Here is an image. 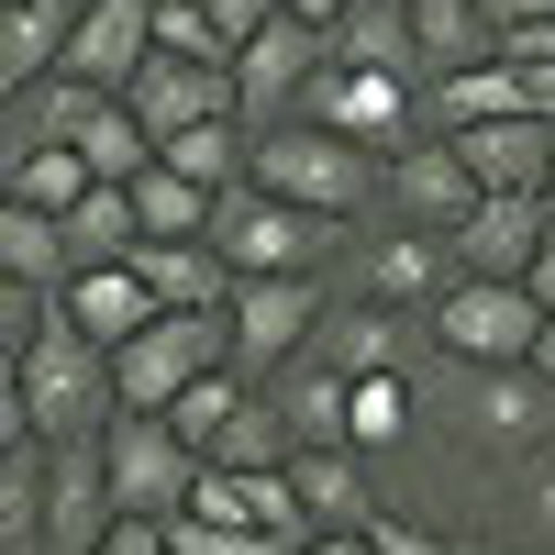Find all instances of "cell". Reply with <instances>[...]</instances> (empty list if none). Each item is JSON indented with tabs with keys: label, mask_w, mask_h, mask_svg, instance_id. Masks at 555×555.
Returning <instances> with one entry per match:
<instances>
[{
	"label": "cell",
	"mask_w": 555,
	"mask_h": 555,
	"mask_svg": "<svg viewBox=\"0 0 555 555\" xmlns=\"http://www.w3.org/2000/svg\"><path fill=\"white\" fill-rule=\"evenodd\" d=\"M112 423H122V378H112V356L56 311V322L23 345V366H12V434H34V444H101Z\"/></svg>",
	"instance_id": "1"
},
{
	"label": "cell",
	"mask_w": 555,
	"mask_h": 555,
	"mask_svg": "<svg viewBox=\"0 0 555 555\" xmlns=\"http://www.w3.org/2000/svg\"><path fill=\"white\" fill-rule=\"evenodd\" d=\"M256 190L356 234V222L378 211V190H389V156H366V145H345V133H322V122H278V133H256Z\"/></svg>",
	"instance_id": "2"
},
{
	"label": "cell",
	"mask_w": 555,
	"mask_h": 555,
	"mask_svg": "<svg viewBox=\"0 0 555 555\" xmlns=\"http://www.w3.org/2000/svg\"><path fill=\"white\" fill-rule=\"evenodd\" d=\"M222 366H234V311H156L145 334L112 356V378H122V411H178L201 378H222Z\"/></svg>",
	"instance_id": "3"
},
{
	"label": "cell",
	"mask_w": 555,
	"mask_h": 555,
	"mask_svg": "<svg viewBox=\"0 0 555 555\" xmlns=\"http://www.w3.org/2000/svg\"><path fill=\"white\" fill-rule=\"evenodd\" d=\"M211 245H222V267H234V278H322V267L345 256V222H322V211H289V201H267L256 178H245V190L222 201Z\"/></svg>",
	"instance_id": "4"
},
{
	"label": "cell",
	"mask_w": 555,
	"mask_h": 555,
	"mask_svg": "<svg viewBox=\"0 0 555 555\" xmlns=\"http://www.w3.org/2000/svg\"><path fill=\"white\" fill-rule=\"evenodd\" d=\"M101 467H112V500H122V522H178L201 500V455L178 444V423L167 411H122V423L101 434Z\"/></svg>",
	"instance_id": "5"
},
{
	"label": "cell",
	"mask_w": 555,
	"mask_h": 555,
	"mask_svg": "<svg viewBox=\"0 0 555 555\" xmlns=\"http://www.w3.org/2000/svg\"><path fill=\"white\" fill-rule=\"evenodd\" d=\"M434 345L467 366H533V345H544V300L533 289H512V278H455V289L434 300Z\"/></svg>",
	"instance_id": "6"
},
{
	"label": "cell",
	"mask_w": 555,
	"mask_h": 555,
	"mask_svg": "<svg viewBox=\"0 0 555 555\" xmlns=\"http://www.w3.org/2000/svg\"><path fill=\"white\" fill-rule=\"evenodd\" d=\"M300 122L345 133V145H366V156H400V145H423V89L378 78V67H322L311 101H300Z\"/></svg>",
	"instance_id": "7"
},
{
	"label": "cell",
	"mask_w": 555,
	"mask_h": 555,
	"mask_svg": "<svg viewBox=\"0 0 555 555\" xmlns=\"http://www.w3.org/2000/svg\"><path fill=\"white\" fill-rule=\"evenodd\" d=\"M322 278H245L234 289V366L267 389V378H289V366L311 356V334H322Z\"/></svg>",
	"instance_id": "8"
},
{
	"label": "cell",
	"mask_w": 555,
	"mask_h": 555,
	"mask_svg": "<svg viewBox=\"0 0 555 555\" xmlns=\"http://www.w3.org/2000/svg\"><path fill=\"white\" fill-rule=\"evenodd\" d=\"M345 267H356V300H378V311H423V322H434V300L455 289V245H444V234H411V222L356 234Z\"/></svg>",
	"instance_id": "9"
},
{
	"label": "cell",
	"mask_w": 555,
	"mask_h": 555,
	"mask_svg": "<svg viewBox=\"0 0 555 555\" xmlns=\"http://www.w3.org/2000/svg\"><path fill=\"white\" fill-rule=\"evenodd\" d=\"M334 67V34H311V23H267L245 56H234V89H245V133H278V122H300L311 101V78Z\"/></svg>",
	"instance_id": "10"
},
{
	"label": "cell",
	"mask_w": 555,
	"mask_h": 555,
	"mask_svg": "<svg viewBox=\"0 0 555 555\" xmlns=\"http://www.w3.org/2000/svg\"><path fill=\"white\" fill-rule=\"evenodd\" d=\"M423 345H434V322L423 311H378V300H334L322 334H311V356L334 366V378H411Z\"/></svg>",
	"instance_id": "11"
},
{
	"label": "cell",
	"mask_w": 555,
	"mask_h": 555,
	"mask_svg": "<svg viewBox=\"0 0 555 555\" xmlns=\"http://www.w3.org/2000/svg\"><path fill=\"white\" fill-rule=\"evenodd\" d=\"M122 112L156 133V156L178 145V133H201V122H245V89H234V67H190V56H156L145 78L122 89Z\"/></svg>",
	"instance_id": "12"
},
{
	"label": "cell",
	"mask_w": 555,
	"mask_h": 555,
	"mask_svg": "<svg viewBox=\"0 0 555 555\" xmlns=\"http://www.w3.org/2000/svg\"><path fill=\"white\" fill-rule=\"evenodd\" d=\"M378 211H389V222H411V234H455V222L478 211V178H467V156H455L444 133H423V145H400V156H389Z\"/></svg>",
	"instance_id": "13"
},
{
	"label": "cell",
	"mask_w": 555,
	"mask_h": 555,
	"mask_svg": "<svg viewBox=\"0 0 555 555\" xmlns=\"http://www.w3.org/2000/svg\"><path fill=\"white\" fill-rule=\"evenodd\" d=\"M112 522H122V500H112L101 444H56V467H44V555H101Z\"/></svg>",
	"instance_id": "14"
},
{
	"label": "cell",
	"mask_w": 555,
	"mask_h": 555,
	"mask_svg": "<svg viewBox=\"0 0 555 555\" xmlns=\"http://www.w3.org/2000/svg\"><path fill=\"white\" fill-rule=\"evenodd\" d=\"M444 245H455V278H512V289H522L533 256L555 245V201H478Z\"/></svg>",
	"instance_id": "15"
},
{
	"label": "cell",
	"mask_w": 555,
	"mask_h": 555,
	"mask_svg": "<svg viewBox=\"0 0 555 555\" xmlns=\"http://www.w3.org/2000/svg\"><path fill=\"white\" fill-rule=\"evenodd\" d=\"M467 434L522 467V455L555 444V389L533 378V366H478V378H467Z\"/></svg>",
	"instance_id": "16"
},
{
	"label": "cell",
	"mask_w": 555,
	"mask_h": 555,
	"mask_svg": "<svg viewBox=\"0 0 555 555\" xmlns=\"http://www.w3.org/2000/svg\"><path fill=\"white\" fill-rule=\"evenodd\" d=\"M156 67V0H89V23H78V44H67V78H89V89H122Z\"/></svg>",
	"instance_id": "17"
},
{
	"label": "cell",
	"mask_w": 555,
	"mask_h": 555,
	"mask_svg": "<svg viewBox=\"0 0 555 555\" xmlns=\"http://www.w3.org/2000/svg\"><path fill=\"white\" fill-rule=\"evenodd\" d=\"M101 101H112V89H89V78H34V89H12V101H0V167H12V156H44V145H78V133L101 122Z\"/></svg>",
	"instance_id": "18"
},
{
	"label": "cell",
	"mask_w": 555,
	"mask_h": 555,
	"mask_svg": "<svg viewBox=\"0 0 555 555\" xmlns=\"http://www.w3.org/2000/svg\"><path fill=\"white\" fill-rule=\"evenodd\" d=\"M78 23H89V0H12V12H0V101L34 89V78H67Z\"/></svg>",
	"instance_id": "19"
},
{
	"label": "cell",
	"mask_w": 555,
	"mask_h": 555,
	"mask_svg": "<svg viewBox=\"0 0 555 555\" xmlns=\"http://www.w3.org/2000/svg\"><path fill=\"white\" fill-rule=\"evenodd\" d=\"M56 311H67V322H78V334L101 345V356H122V345L156 322V289H145L133 267H78L67 289H56Z\"/></svg>",
	"instance_id": "20"
},
{
	"label": "cell",
	"mask_w": 555,
	"mask_h": 555,
	"mask_svg": "<svg viewBox=\"0 0 555 555\" xmlns=\"http://www.w3.org/2000/svg\"><path fill=\"white\" fill-rule=\"evenodd\" d=\"M289 489H300L311 533H366V522H378V489H366V455H356V444L289 455Z\"/></svg>",
	"instance_id": "21"
},
{
	"label": "cell",
	"mask_w": 555,
	"mask_h": 555,
	"mask_svg": "<svg viewBox=\"0 0 555 555\" xmlns=\"http://www.w3.org/2000/svg\"><path fill=\"white\" fill-rule=\"evenodd\" d=\"M267 400H278V423L300 434V455H322V444H356V378H334L322 356H300L289 378H267Z\"/></svg>",
	"instance_id": "22"
},
{
	"label": "cell",
	"mask_w": 555,
	"mask_h": 555,
	"mask_svg": "<svg viewBox=\"0 0 555 555\" xmlns=\"http://www.w3.org/2000/svg\"><path fill=\"white\" fill-rule=\"evenodd\" d=\"M133 278L156 289V311H234V289H245V278L222 267V245H145Z\"/></svg>",
	"instance_id": "23"
},
{
	"label": "cell",
	"mask_w": 555,
	"mask_h": 555,
	"mask_svg": "<svg viewBox=\"0 0 555 555\" xmlns=\"http://www.w3.org/2000/svg\"><path fill=\"white\" fill-rule=\"evenodd\" d=\"M522 112H533V101H522V78L500 67V56L423 89V133H478V122H522Z\"/></svg>",
	"instance_id": "24"
},
{
	"label": "cell",
	"mask_w": 555,
	"mask_h": 555,
	"mask_svg": "<svg viewBox=\"0 0 555 555\" xmlns=\"http://www.w3.org/2000/svg\"><path fill=\"white\" fill-rule=\"evenodd\" d=\"M334 67H378V78H411L423 89V44H411V0H356L334 23Z\"/></svg>",
	"instance_id": "25"
},
{
	"label": "cell",
	"mask_w": 555,
	"mask_h": 555,
	"mask_svg": "<svg viewBox=\"0 0 555 555\" xmlns=\"http://www.w3.org/2000/svg\"><path fill=\"white\" fill-rule=\"evenodd\" d=\"M411 44H423V89L455 78V67H489V56H500V34H489L478 0H411Z\"/></svg>",
	"instance_id": "26"
},
{
	"label": "cell",
	"mask_w": 555,
	"mask_h": 555,
	"mask_svg": "<svg viewBox=\"0 0 555 555\" xmlns=\"http://www.w3.org/2000/svg\"><path fill=\"white\" fill-rule=\"evenodd\" d=\"M0 278H12V289H44V300H56L67 278H78L67 222H56V211H12V201H0Z\"/></svg>",
	"instance_id": "27"
},
{
	"label": "cell",
	"mask_w": 555,
	"mask_h": 555,
	"mask_svg": "<svg viewBox=\"0 0 555 555\" xmlns=\"http://www.w3.org/2000/svg\"><path fill=\"white\" fill-rule=\"evenodd\" d=\"M133 211H145V245H211V222H222V201L201 190V178H178V167L133 178Z\"/></svg>",
	"instance_id": "28"
},
{
	"label": "cell",
	"mask_w": 555,
	"mask_h": 555,
	"mask_svg": "<svg viewBox=\"0 0 555 555\" xmlns=\"http://www.w3.org/2000/svg\"><path fill=\"white\" fill-rule=\"evenodd\" d=\"M89 190H101V178H89V156L78 145H44V156H12V167H0V201H12V211H78Z\"/></svg>",
	"instance_id": "29"
},
{
	"label": "cell",
	"mask_w": 555,
	"mask_h": 555,
	"mask_svg": "<svg viewBox=\"0 0 555 555\" xmlns=\"http://www.w3.org/2000/svg\"><path fill=\"white\" fill-rule=\"evenodd\" d=\"M67 256L78 267H133V256H145V211H133V190H89L67 211Z\"/></svg>",
	"instance_id": "30"
},
{
	"label": "cell",
	"mask_w": 555,
	"mask_h": 555,
	"mask_svg": "<svg viewBox=\"0 0 555 555\" xmlns=\"http://www.w3.org/2000/svg\"><path fill=\"white\" fill-rule=\"evenodd\" d=\"M78 156H89V178H101V190H133V178H145V167H156V133H145V122H133L122 101H101V122H89V133H78Z\"/></svg>",
	"instance_id": "31"
},
{
	"label": "cell",
	"mask_w": 555,
	"mask_h": 555,
	"mask_svg": "<svg viewBox=\"0 0 555 555\" xmlns=\"http://www.w3.org/2000/svg\"><path fill=\"white\" fill-rule=\"evenodd\" d=\"M411 434V378H356V455H389Z\"/></svg>",
	"instance_id": "32"
},
{
	"label": "cell",
	"mask_w": 555,
	"mask_h": 555,
	"mask_svg": "<svg viewBox=\"0 0 555 555\" xmlns=\"http://www.w3.org/2000/svg\"><path fill=\"white\" fill-rule=\"evenodd\" d=\"M167 544H178V555H311V544H289V533H245V522H201V512H178Z\"/></svg>",
	"instance_id": "33"
},
{
	"label": "cell",
	"mask_w": 555,
	"mask_h": 555,
	"mask_svg": "<svg viewBox=\"0 0 555 555\" xmlns=\"http://www.w3.org/2000/svg\"><path fill=\"white\" fill-rule=\"evenodd\" d=\"M512 500H522V522H533V555H555V444L512 467Z\"/></svg>",
	"instance_id": "34"
},
{
	"label": "cell",
	"mask_w": 555,
	"mask_h": 555,
	"mask_svg": "<svg viewBox=\"0 0 555 555\" xmlns=\"http://www.w3.org/2000/svg\"><path fill=\"white\" fill-rule=\"evenodd\" d=\"M366 544H378V555H455L434 522H411V512H378V522H366Z\"/></svg>",
	"instance_id": "35"
},
{
	"label": "cell",
	"mask_w": 555,
	"mask_h": 555,
	"mask_svg": "<svg viewBox=\"0 0 555 555\" xmlns=\"http://www.w3.org/2000/svg\"><path fill=\"white\" fill-rule=\"evenodd\" d=\"M489 12V34H533V23H555V0H478Z\"/></svg>",
	"instance_id": "36"
},
{
	"label": "cell",
	"mask_w": 555,
	"mask_h": 555,
	"mask_svg": "<svg viewBox=\"0 0 555 555\" xmlns=\"http://www.w3.org/2000/svg\"><path fill=\"white\" fill-rule=\"evenodd\" d=\"M101 555H178V544H167V522H112Z\"/></svg>",
	"instance_id": "37"
},
{
	"label": "cell",
	"mask_w": 555,
	"mask_h": 555,
	"mask_svg": "<svg viewBox=\"0 0 555 555\" xmlns=\"http://www.w3.org/2000/svg\"><path fill=\"white\" fill-rule=\"evenodd\" d=\"M345 12H356V0H289V23H311V34H334Z\"/></svg>",
	"instance_id": "38"
},
{
	"label": "cell",
	"mask_w": 555,
	"mask_h": 555,
	"mask_svg": "<svg viewBox=\"0 0 555 555\" xmlns=\"http://www.w3.org/2000/svg\"><path fill=\"white\" fill-rule=\"evenodd\" d=\"M522 289H533V300H544V311H555V245H544V256H533V278H522Z\"/></svg>",
	"instance_id": "39"
},
{
	"label": "cell",
	"mask_w": 555,
	"mask_h": 555,
	"mask_svg": "<svg viewBox=\"0 0 555 555\" xmlns=\"http://www.w3.org/2000/svg\"><path fill=\"white\" fill-rule=\"evenodd\" d=\"M533 378L555 389V311H544V345H533Z\"/></svg>",
	"instance_id": "40"
},
{
	"label": "cell",
	"mask_w": 555,
	"mask_h": 555,
	"mask_svg": "<svg viewBox=\"0 0 555 555\" xmlns=\"http://www.w3.org/2000/svg\"><path fill=\"white\" fill-rule=\"evenodd\" d=\"M311 555H378V544H366V533H322Z\"/></svg>",
	"instance_id": "41"
},
{
	"label": "cell",
	"mask_w": 555,
	"mask_h": 555,
	"mask_svg": "<svg viewBox=\"0 0 555 555\" xmlns=\"http://www.w3.org/2000/svg\"><path fill=\"white\" fill-rule=\"evenodd\" d=\"M455 555H500V544H455Z\"/></svg>",
	"instance_id": "42"
},
{
	"label": "cell",
	"mask_w": 555,
	"mask_h": 555,
	"mask_svg": "<svg viewBox=\"0 0 555 555\" xmlns=\"http://www.w3.org/2000/svg\"><path fill=\"white\" fill-rule=\"evenodd\" d=\"M544 201H555V190H544Z\"/></svg>",
	"instance_id": "43"
}]
</instances>
